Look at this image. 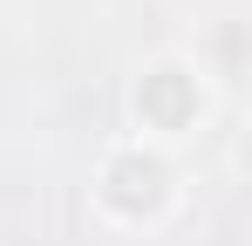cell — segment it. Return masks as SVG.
<instances>
[{
    "instance_id": "1",
    "label": "cell",
    "mask_w": 252,
    "mask_h": 246,
    "mask_svg": "<svg viewBox=\"0 0 252 246\" xmlns=\"http://www.w3.org/2000/svg\"><path fill=\"white\" fill-rule=\"evenodd\" d=\"M89 205L116 233H164L184 212V164L164 144L116 137V144H102V158L89 171Z\"/></svg>"
},
{
    "instance_id": "2",
    "label": "cell",
    "mask_w": 252,
    "mask_h": 246,
    "mask_svg": "<svg viewBox=\"0 0 252 246\" xmlns=\"http://www.w3.org/2000/svg\"><path fill=\"white\" fill-rule=\"evenodd\" d=\"M211 123V76L191 55H150L129 76V137L177 151Z\"/></svg>"
}]
</instances>
